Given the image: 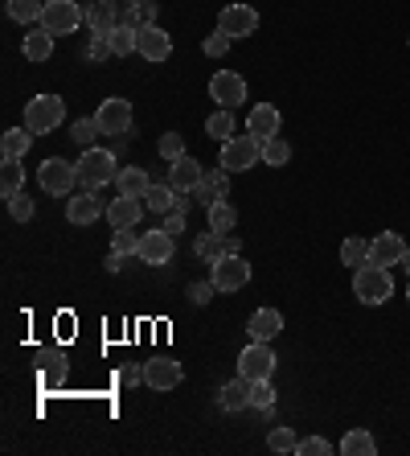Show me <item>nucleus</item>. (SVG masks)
Segmentation results:
<instances>
[{"mask_svg": "<svg viewBox=\"0 0 410 456\" xmlns=\"http://www.w3.org/2000/svg\"><path fill=\"white\" fill-rule=\"evenodd\" d=\"M136 25H124L119 21L116 29L107 33V42H111V53H116V58H127V53H136Z\"/></svg>", "mask_w": 410, "mask_h": 456, "instance_id": "obj_33", "label": "nucleus"}, {"mask_svg": "<svg viewBox=\"0 0 410 456\" xmlns=\"http://www.w3.org/2000/svg\"><path fill=\"white\" fill-rule=\"evenodd\" d=\"M107 198H99V190H83V193H74L70 206H66V218H70L74 226H91L99 223V218H107Z\"/></svg>", "mask_w": 410, "mask_h": 456, "instance_id": "obj_12", "label": "nucleus"}, {"mask_svg": "<svg viewBox=\"0 0 410 456\" xmlns=\"http://www.w3.org/2000/svg\"><path fill=\"white\" fill-rule=\"evenodd\" d=\"M70 136H74V144H78V149H95V136H103V132H99L95 119H74Z\"/></svg>", "mask_w": 410, "mask_h": 456, "instance_id": "obj_38", "label": "nucleus"}, {"mask_svg": "<svg viewBox=\"0 0 410 456\" xmlns=\"http://www.w3.org/2000/svg\"><path fill=\"white\" fill-rule=\"evenodd\" d=\"M136 53L144 58V62H165V58L173 53V37L160 29L157 21H152V25H140V33H136Z\"/></svg>", "mask_w": 410, "mask_h": 456, "instance_id": "obj_14", "label": "nucleus"}, {"mask_svg": "<svg viewBox=\"0 0 410 456\" xmlns=\"http://www.w3.org/2000/svg\"><path fill=\"white\" fill-rule=\"evenodd\" d=\"M144 382L152 391H173V387H181V362H173V358L144 362Z\"/></svg>", "mask_w": 410, "mask_h": 456, "instance_id": "obj_17", "label": "nucleus"}, {"mask_svg": "<svg viewBox=\"0 0 410 456\" xmlns=\"http://www.w3.org/2000/svg\"><path fill=\"white\" fill-rule=\"evenodd\" d=\"M213 292H218V288H213V280H205V284H189V300L197 308H205L213 300Z\"/></svg>", "mask_w": 410, "mask_h": 456, "instance_id": "obj_47", "label": "nucleus"}, {"mask_svg": "<svg viewBox=\"0 0 410 456\" xmlns=\"http://www.w3.org/2000/svg\"><path fill=\"white\" fill-rule=\"evenodd\" d=\"M402 255H406V239L398 231H382L378 239H369V264L394 267L402 264Z\"/></svg>", "mask_w": 410, "mask_h": 456, "instance_id": "obj_15", "label": "nucleus"}, {"mask_svg": "<svg viewBox=\"0 0 410 456\" xmlns=\"http://www.w3.org/2000/svg\"><path fill=\"white\" fill-rule=\"evenodd\" d=\"M205 132H210V136L218 140V144H226V140L234 136V116L226 111V107H218V111H213V116L205 119Z\"/></svg>", "mask_w": 410, "mask_h": 456, "instance_id": "obj_36", "label": "nucleus"}, {"mask_svg": "<svg viewBox=\"0 0 410 456\" xmlns=\"http://www.w3.org/2000/svg\"><path fill=\"white\" fill-rule=\"evenodd\" d=\"M9 214L17 218V223H29L33 214H37V206H33L29 193H21V198H12V202H9Z\"/></svg>", "mask_w": 410, "mask_h": 456, "instance_id": "obj_45", "label": "nucleus"}, {"mask_svg": "<svg viewBox=\"0 0 410 456\" xmlns=\"http://www.w3.org/2000/svg\"><path fill=\"white\" fill-rule=\"evenodd\" d=\"M201 177H205V169H201V165L189 157V152H185L181 160H169V185H173L177 193H193V190L201 185Z\"/></svg>", "mask_w": 410, "mask_h": 456, "instance_id": "obj_19", "label": "nucleus"}, {"mask_svg": "<svg viewBox=\"0 0 410 456\" xmlns=\"http://www.w3.org/2000/svg\"><path fill=\"white\" fill-rule=\"evenodd\" d=\"M33 149V132L29 127H9L4 136H0V157H17L25 160V152Z\"/></svg>", "mask_w": 410, "mask_h": 456, "instance_id": "obj_30", "label": "nucleus"}, {"mask_svg": "<svg viewBox=\"0 0 410 456\" xmlns=\"http://www.w3.org/2000/svg\"><path fill=\"white\" fill-rule=\"evenodd\" d=\"M218 29L230 33L234 42H238V37H254V29H259V12H254L251 4H238V0H234V4H226V9L218 12Z\"/></svg>", "mask_w": 410, "mask_h": 456, "instance_id": "obj_11", "label": "nucleus"}, {"mask_svg": "<svg viewBox=\"0 0 410 456\" xmlns=\"http://www.w3.org/2000/svg\"><path fill=\"white\" fill-rule=\"evenodd\" d=\"M230 45H234V37L230 33H210V37H205V45H201V50L210 53V58H226V53H230Z\"/></svg>", "mask_w": 410, "mask_h": 456, "instance_id": "obj_42", "label": "nucleus"}, {"mask_svg": "<svg viewBox=\"0 0 410 456\" xmlns=\"http://www.w3.org/2000/svg\"><path fill=\"white\" fill-rule=\"evenodd\" d=\"M124 259H127V255L111 251V255H107V259H103V264H107V272H119V267H124Z\"/></svg>", "mask_w": 410, "mask_h": 456, "instance_id": "obj_50", "label": "nucleus"}, {"mask_svg": "<svg viewBox=\"0 0 410 456\" xmlns=\"http://www.w3.org/2000/svg\"><path fill=\"white\" fill-rule=\"evenodd\" d=\"M95 124L103 136H127L132 132V103L127 99H103V107L95 111Z\"/></svg>", "mask_w": 410, "mask_h": 456, "instance_id": "obj_10", "label": "nucleus"}, {"mask_svg": "<svg viewBox=\"0 0 410 456\" xmlns=\"http://www.w3.org/2000/svg\"><path fill=\"white\" fill-rule=\"evenodd\" d=\"M66 119V103L58 95H37L25 103V127L33 136H45V132H58V124Z\"/></svg>", "mask_w": 410, "mask_h": 456, "instance_id": "obj_3", "label": "nucleus"}, {"mask_svg": "<svg viewBox=\"0 0 410 456\" xmlns=\"http://www.w3.org/2000/svg\"><path fill=\"white\" fill-rule=\"evenodd\" d=\"M210 99L218 107H226V111H234V107L246 99V78L234 75V70H218V75L210 78Z\"/></svg>", "mask_w": 410, "mask_h": 456, "instance_id": "obj_13", "label": "nucleus"}, {"mask_svg": "<svg viewBox=\"0 0 410 456\" xmlns=\"http://www.w3.org/2000/svg\"><path fill=\"white\" fill-rule=\"evenodd\" d=\"M238 374L242 379H271L275 374V350H271V341H251L246 350L238 354Z\"/></svg>", "mask_w": 410, "mask_h": 456, "instance_id": "obj_8", "label": "nucleus"}, {"mask_svg": "<svg viewBox=\"0 0 410 456\" xmlns=\"http://www.w3.org/2000/svg\"><path fill=\"white\" fill-rule=\"evenodd\" d=\"M341 264L353 267V272H358L361 264H369V239H358V234L345 239V243H341Z\"/></svg>", "mask_w": 410, "mask_h": 456, "instance_id": "obj_35", "label": "nucleus"}, {"mask_svg": "<svg viewBox=\"0 0 410 456\" xmlns=\"http://www.w3.org/2000/svg\"><path fill=\"white\" fill-rule=\"evenodd\" d=\"M341 452L345 456H374L378 452V440L369 436V428H353V432L341 440Z\"/></svg>", "mask_w": 410, "mask_h": 456, "instance_id": "obj_31", "label": "nucleus"}, {"mask_svg": "<svg viewBox=\"0 0 410 456\" xmlns=\"http://www.w3.org/2000/svg\"><path fill=\"white\" fill-rule=\"evenodd\" d=\"M185 226H189V223H185V210H169V214H165V231H169L173 239H177V234H185Z\"/></svg>", "mask_w": 410, "mask_h": 456, "instance_id": "obj_49", "label": "nucleus"}, {"mask_svg": "<svg viewBox=\"0 0 410 456\" xmlns=\"http://www.w3.org/2000/svg\"><path fill=\"white\" fill-rule=\"evenodd\" d=\"M42 25L53 37H66V33H74L78 25H86V12H83V4H74V0H45Z\"/></svg>", "mask_w": 410, "mask_h": 456, "instance_id": "obj_5", "label": "nucleus"}, {"mask_svg": "<svg viewBox=\"0 0 410 456\" xmlns=\"http://www.w3.org/2000/svg\"><path fill=\"white\" fill-rule=\"evenodd\" d=\"M83 12H86V29L91 33H111L119 25V4L116 0H86Z\"/></svg>", "mask_w": 410, "mask_h": 456, "instance_id": "obj_20", "label": "nucleus"}, {"mask_svg": "<svg viewBox=\"0 0 410 456\" xmlns=\"http://www.w3.org/2000/svg\"><path fill=\"white\" fill-rule=\"evenodd\" d=\"M177 198H181V193L173 190L169 181H165V185H160V181H152V185H148V193H144V206L152 214H169V210H177Z\"/></svg>", "mask_w": 410, "mask_h": 456, "instance_id": "obj_27", "label": "nucleus"}, {"mask_svg": "<svg viewBox=\"0 0 410 456\" xmlns=\"http://www.w3.org/2000/svg\"><path fill=\"white\" fill-rule=\"evenodd\" d=\"M37 181H42L45 193H53V198H66V193L78 185V165H70V160H62V157H50L42 169H37Z\"/></svg>", "mask_w": 410, "mask_h": 456, "instance_id": "obj_6", "label": "nucleus"}, {"mask_svg": "<svg viewBox=\"0 0 410 456\" xmlns=\"http://www.w3.org/2000/svg\"><path fill=\"white\" fill-rule=\"evenodd\" d=\"M119 21L124 25H152L157 21V0H124V9H119Z\"/></svg>", "mask_w": 410, "mask_h": 456, "instance_id": "obj_29", "label": "nucleus"}, {"mask_svg": "<svg viewBox=\"0 0 410 456\" xmlns=\"http://www.w3.org/2000/svg\"><path fill=\"white\" fill-rule=\"evenodd\" d=\"M193 255H197L201 264H218V259H226V255H230V239H226V234H218V231H205L197 243H193Z\"/></svg>", "mask_w": 410, "mask_h": 456, "instance_id": "obj_26", "label": "nucleus"}, {"mask_svg": "<svg viewBox=\"0 0 410 456\" xmlns=\"http://www.w3.org/2000/svg\"><path fill=\"white\" fill-rule=\"evenodd\" d=\"M210 280L218 292H238V288L251 284V264L242 255H226V259L210 264Z\"/></svg>", "mask_w": 410, "mask_h": 456, "instance_id": "obj_7", "label": "nucleus"}, {"mask_svg": "<svg viewBox=\"0 0 410 456\" xmlns=\"http://www.w3.org/2000/svg\"><path fill=\"white\" fill-rule=\"evenodd\" d=\"M148 185H152V177H148L140 165H127V169H119V177H116V190L127 193V198H144Z\"/></svg>", "mask_w": 410, "mask_h": 456, "instance_id": "obj_28", "label": "nucleus"}, {"mask_svg": "<svg viewBox=\"0 0 410 456\" xmlns=\"http://www.w3.org/2000/svg\"><path fill=\"white\" fill-rule=\"evenodd\" d=\"M226 193H230V169H210L205 173V177H201V185L197 190H193V202H201L205 206V210H210L213 202H221V198H226Z\"/></svg>", "mask_w": 410, "mask_h": 456, "instance_id": "obj_18", "label": "nucleus"}, {"mask_svg": "<svg viewBox=\"0 0 410 456\" xmlns=\"http://www.w3.org/2000/svg\"><path fill=\"white\" fill-rule=\"evenodd\" d=\"M119 382H124V387H136V382H144V362H124Z\"/></svg>", "mask_w": 410, "mask_h": 456, "instance_id": "obj_48", "label": "nucleus"}, {"mask_svg": "<svg viewBox=\"0 0 410 456\" xmlns=\"http://www.w3.org/2000/svg\"><path fill=\"white\" fill-rule=\"evenodd\" d=\"M45 0H9V17L17 25H42Z\"/></svg>", "mask_w": 410, "mask_h": 456, "instance_id": "obj_32", "label": "nucleus"}, {"mask_svg": "<svg viewBox=\"0 0 410 456\" xmlns=\"http://www.w3.org/2000/svg\"><path fill=\"white\" fill-rule=\"evenodd\" d=\"M21 53L29 62H45L53 53V33L45 29V25H29V29H25V42H21Z\"/></svg>", "mask_w": 410, "mask_h": 456, "instance_id": "obj_24", "label": "nucleus"}, {"mask_svg": "<svg viewBox=\"0 0 410 456\" xmlns=\"http://www.w3.org/2000/svg\"><path fill=\"white\" fill-rule=\"evenodd\" d=\"M300 456H328L333 452V444H328L325 436H308V440H300V448H295Z\"/></svg>", "mask_w": 410, "mask_h": 456, "instance_id": "obj_46", "label": "nucleus"}, {"mask_svg": "<svg viewBox=\"0 0 410 456\" xmlns=\"http://www.w3.org/2000/svg\"><path fill=\"white\" fill-rule=\"evenodd\" d=\"M160 157H165V160H181V157H185V140H181V132H165V136H160Z\"/></svg>", "mask_w": 410, "mask_h": 456, "instance_id": "obj_43", "label": "nucleus"}, {"mask_svg": "<svg viewBox=\"0 0 410 456\" xmlns=\"http://www.w3.org/2000/svg\"><path fill=\"white\" fill-rule=\"evenodd\" d=\"M111 58V42H107V33H91V45H86V62H103Z\"/></svg>", "mask_w": 410, "mask_h": 456, "instance_id": "obj_44", "label": "nucleus"}, {"mask_svg": "<svg viewBox=\"0 0 410 456\" xmlns=\"http://www.w3.org/2000/svg\"><path fill=\"white\" fill-rule=\"evenodd\" d=\"M251 407H259V411H271V407H275V387H271V379L251 382Z\"/></svg>", "mask_w": 410, "mask_h": 456, "instance_id": "obj_39", "label": "nucleus"}, {"mask_svg": "<svg viewBox=\"0 0 410 456\" xmlns=\"http://www.w3.org/2000/svg\"><path fill=\"white\" fill-rule=\"evenodd\" d=\"M173 255H177V239H173L165 226H160V231L140 234V264L165 267V264H173Z\"/></svg>", "mask_w": 410, "mask_h": 456, "instance_id": "obj_9", "label": "nucleus"}, {"mask_svg": "<svg viewBox=\"0 0 410 456\" xmlns=\"http://www.w3.org/2000/svg\"><path fill=\"white\" fill-rule=\"evenodd\" d=\"M246 127H251V136H259V140L279 136V107L275 103H254L251 116H246Z\"/></svg>", "mask_w": 410, "mask_h": 456, "instance_id": "obj_22", "label": "nucleus"}, {"mask_svg": "<svg viewBox=\"0 0 410 456\" xmlns=\"http://www.w3.org/2000/svg\"><path fill=\"white\" fill-rule=\"evenodd\" d=\"M287 160H292V144L284 136L263 140V165H287Z\"/></svg>", "mask_w": 410, "mask_h": 456, "instance_id": "obj_37", "label": "nucleus"}, {"mask_svg": "<svg viewBox=\"0 0 410 456\" xmlns=\"http://www.w3.org/2000/svg\"><path fill=\"white\" fill-rule=\"evenodd\" d=\"M246 333H251V341H275L279 333H284L279 308H254L251 321H246Z\"/></svg>", "mask_w": 410, "mask_h": 456, "instance_id": "obj_21", "label": "nucleus"}, {"mask_svg": "<svg viewBox=\"0 0 410 456\" xmlns=\"http://www.w3.org/2000/svg\"><path fill=\"white\" fill-rule=\"evenodd\" d=\"M218 403L221 411H246L251 407V379H230V382H221V391H218Z\"/></svg>", "mask_w": 410, "mask_h": 456, "instance_id": "obj_23", "label": "nucleus"}, {"mask_svg": "<svg viewBox=\"0 0 410 456\" xmlns=\"http://www.w3.org/2000/svg\"><path fill=\"white\" fill-rule=\"evenodd\" d=\"M353 292H358L361 305H386L390 292H394V280H390V267L378 264H361L353 272Z\"/></svg>", "mask_w": 410, "mask_h": 456, "instance_id": "obj_2", "label": "nucleus"}, {"mask_svg": "<svg viewBox=\"0 0 410 456\" xmlns=\"http://www.w3.org/2000/svg\"><path fill=\"white\" fill-rule=\"evenodd\" d=\"M74 165H78V185L83 190H103V185H116V177H119L116 152H107V149H83V157L74 160Z\"/></svg>", "mask_w": 410, "mask_h": 456, "instance_id": "obj_1", "label": "nucleus"}, {"mask_svg": "<svg viewBox=\"0 0 410 456\" xmlns=\"http://www.w3.org/2000/svg\"><path fill=\"white\" fill-rule=\"evenodd\" d=\"M234 226H238V210H234L226 198H221V202H213V206H210V231L230 234Z\"/></svg>", "mask_w": 410, "mask_h": 456, "instance_id": "obj_34", "label": "nucleus"}, {"mask_svg": "<svg viewBox=\"0 0 410 456\" xmlns=\"http://www.w3.org/2000/svg\"><path fill=\"white\" fill-rule=\"evenodd\" d=\"M144 198H127V193H119V198H111V206H107V223H111V231H127V226H136L140 218H144Z\"/></svg>", "mask_w": 410, "mask_h": 456, "instance_id": "obj_16", "label": "nucleus"}, {"mask_svg": "<svg viewBox=\"0 0 410 456\" xmlns=\"http://www.w3.org/2000/svg\"><path fill=\"white\" fill-rule=\"evenodd\" d=\"M25 193V165L17 157H4V169H0V198L12 202Z\"/></svg>", "mask_w": 410, "mask_h": 456, "instance_id": "obj_25", "label": "nucleus"}, {"mask_svg": "<svg viewBox=\"0 0 410 456\" xmlns=\"http://www.w3.org/2000/svg\"><path fill=\"white\" fill-rule=\"evenodd\" d=\"M267 448H271V452H295V448H300V440H295L292 428H271V436H267Z\"/></svg>", "mask_w": 410, "mask_h": 456, "instance_id": "obj_40", "label": "nucleus"}, {"mask_svg": "<svg viewBox=\"0 0 410 456\" xmlns=\"http://www.w3.org/2000/svg\"><path fill=\"white\" fill-rule=\"evenodd\" d=\"M398 267H402V272H406V276H410V247H406V255H402V264H398Z\"/></svg>", "mask_w": 410, "mask_h": 456, "instance_id": "obj_51", "label": "nucleus"}, {"mask_svg": "<svg viewBox=\"0 0 410 456\" xmlns=\"http://www.w3.org/2000/svg\"><path fill=\"white\" fill-rule=\"evenodd\" d=\"M111 251H119V255H140V234H136V226H127V231H116V234H111Z\"/></svg>", "mask_w": 410, "mask_h": 456, "instance_id": "obj_41", "label": "nucleus"}, {"mask_svg": "<svg viewBox=\"0 0 410 456\" xmlns=\"http://www.w3.org/2000/svg\"><path fill=\"white\" fill-rule=\"evenodd\" d=\"M221 169L230 173H242V169H254V165H263V140L259 136H230L221 144Z\"/></svg>", "mask_w": 410, "mask_h": 456, "instance_id": "obj_4", "label": "nucleus"}, {"mask_svg": "<svg viewBox=\"0 0 410 456\" xmlns=\"http://www.w3.org/2000/svg\"><path fill=\"white\" fill-rule=\"evenodd\" d=\"M406 300H410V288H406Z\"/></svg>", "mask_w": 410, "mask_h": 456, "instance_id": "obj_52", "label": "nucleus"}]
</instances>
